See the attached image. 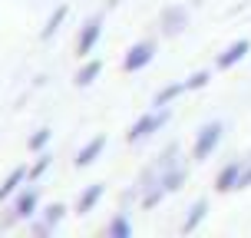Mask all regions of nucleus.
Listing matches in <instances>:
<instances>
[{
	"mask_svg": "<svg viewBox=\"0 0 251 238\" xmlns=\"http://www.w3.org/2000/svg\"><path fill=\"white\" fill-rule=\"evenodd\" d=\"M248 50H251V40H235V43H228L225 50L218 53V60H215V66H218V70H231V66H235V63H241L245 60V56H248Z\"/></svg>",
	"mask_w": 251,
	"mask_h": 238,
	"instance_id": "nucleus-4",
	"label": "nucleus"
},
{
	"mask_svg": "<svg viewBox=\"0 0 251 238\" xmlns=\"http://www.w3.org/2000/svg\"><path fill=\"white\" fill-rule=\"evenodd\" d=\"M47 165H50V156H40V159H37V165H33V169H30V179H37L40 172H43V169H47Z\"/></svg>",
	"mask_w": 251,
	"mask_h": 238,
	"instance_id": "nucleus-20",
	"label": "nucleus"
},
{
	"mask_svg": "<svg viewBox=\"0 0 251 238\" xmlns=\"http://www.w3.org/2000/svg\"><path fill=\"white\" fill-rule=\"evenodd\" d=\"M33 209H37V192L30 188V192H24L20 202H17V215H33Z\"/></svg>",
	"mask_w": 251,
	"mask_h": 238,
	"instance_id": "nucleus-14",
	"label": "nucleus"
},
{
	"mask_svg": "<svg viewBox=\"0 0 251 238\" xmlns=\"http://www.w3.org/2000/svg\"><path fill=\"white\" fill-rule=\"evenodd\" d=\"M241 169H245V162H241V159H231V162L218 172V179H215V192H231V188H238Z\"/></svg>",
	"mask_w": 251,
	"mask_h": 238,
	"instance_id": "nucleus-7",
	"label": "nucleus"
},
{
	"mask_svg": "<svg viewBox=\"0 0 251 238\" xmlns=\"http://www.w3.org/2000/svg\"><path fill=\"white\" fill-rule=\"evenodd\" d=\"M188 24V10L178 3V7H165L162 10V33H169V37H176V33H182Z\"/></svg>",
	"mask_w": 251,
	"mask_h": 238,
	"instance_id": "nucleus-6",
	"label": "nucleus"
},
{
	"mask_svg": "<svg viewBox=\"0 0 251 238\" xmlns=\"http://www.w3.org/2000/svg\"><path fill=\"white\" fill-rule=\"evenodd\" d=\"M182 93H185V83H172V86H165V89L155 93V103H152V106H169V103L178 100Z\"/></svg>",
	"mask_w": 251,
	"mask_h": 238,
	"instance_id": "nucleus-12",
	"label": "nucleus"
},
{
	"mask_svg": "<svg viewBox=\"0 0 251 238\" xmlns=\"http://www.w3.org/2000/svg\"><path fill=\"white\" fill-rule=\"evenodd\" d=\"M251 185V162H245V169H241V182H238V188H248Z\"/></svg>",
	"mask_w": 251,
	"mask_h": 238,
	"instance_id": "nucleus-21",
	"label": "nucleus"
},
{
	"mask_svg": "<svg viewBox=\"0 0 251 238\" xmlns=\"http://www.w3.org/2000/svg\"><path fill=\"white\" fill-rule=\"evenodd\" d=\"M222 132H225V126L218 123H205L199 129V136H195V146H192V159H208L215 149H218V142H222Z\"/></svg>",
	"mask_w": 251,
	"mask_h": 238,
	"instance_id": "nucleus-2",
	"label": "nucleus"
},
{
	"mask_svg": "<svg viewBox=\"0 0 251 238\" xmlns=\"http://www.w3.org/2000/svg\"><path fill=\"white\" fill-rule=\"evenodd\" d=\"M102 149H106V136H93L86 146H83V149L76 152V165H79V169L93 165V162H96V156H100Z\"/></svg>",
	"mask_w": 251,
	"mask_h": 238,
	"instance_id": "nucleus-8",
	"label": "nucleus"
},
{
	"mask_svg": "<svg viewBox=\"0 0 251 238\" xmlns=\"http://www.w3.org/2000/svg\"><path fill=\"white\" fill-rule=\"evenodd\" d=\"M63 17H66V7H60V10H56V13L50 17V24H47V30H43V37H50L53 30H56V26L63 24Z\"/></svg>",
	"mask_w": 251,
	"mask_h": 238,
	"instance_id": "nucleus-17",
	"label": "nucleus"
},
{
	"mask_svg": "<svg viewBox=\"0 0 251 238\" xmlns=\"http://www.w3.org/2000/svg\"><path fill=\"white\" fill-rule=\"evenodd\" d=\"M201 86H208V70H199L185 79V89H201Z\"/></svg>",
	"mask_w": 251,
	"mask_h": 238,
	"instance_id": "nucleus-16",
	"label": "nucleus"
},
{
	"mask_svg": "<svg viewBox=\"0 0 251 238\" xmlns=\"http://www.w3.org/2000/svg\"><path fill=\"white\" fill-rule=\"evenodd\" d=\"M152 56H155V43L152 40H139V43H132L129 50H126L123 56V70L126 73H139L142 66H149Z\"/></svg>",
	"mask_w": 251,
	"mask_h": 238,
	"instance_id": "nucleus-3",
	"label": "nucleus"
},
{
	"mask_svg": "<svg viewBox=\"0 0 251 238\" xmlns=\"http://www.w3.org/2000/svg\"><path fill=\"white\" fill-rule=\"evenodd\" d=\"M205 212H208V202H205V199H199L195 205H192V209H188V218L182 222V232H185V235H192V232H195V228L201 225Z\"/></svg>",
	"mask_w": 251,
	"mask_h": 238,
	"instance_id": "nucleus-9",
	"label": "nucleus"
},
{
	"mask_svg": "<svg viewBox=\"0 0 251 238\" xmlns=\"http://www.w3.org/2000/svg\"><path fill=\"white\" fill-rule=\"evenodd\" d=\"M26 176V169H17V172H13L10 179H7V182H3V185H0V199H7V195H10L13 188H17V182H20V179Z\"/></svg>",
	"mask_w": 251,
	"mask_h": 238,
	"instance_id": "nucleus-15",
	"label": "nucleus"
},
{
	"mask_svg": "<svg viewBox=\"0 0 251 238\" xmlns=\"http://www.w3.org/2000/svg\"><path fill=\"white\" fill-rule=\"evenodd\" d=\"M100 73H102V63L100 60H86L79 70H76V83H79V86H89Z\"/></svg>",
	"mask_w": 251,
	"mask_h": 238,
	"instance_id": "nucleus-10",
	"label": "nucleus"
},
{
	"mask_svg": "<svg viewBox=\"0 0 251 238\" xmlns=\"http://www.w3.org/2000/svg\"><path fill=\"white\" fill-rule=\"evenodd\" d=\"M129 232H132V225H129V218H126L123 212L116 215L113 222H109V228H106V235H109V238H129Z\"/></svg>",
	"mask_w": 251,
	"mask_h": 238,
	"instance_id": "nucleus-13",
	"label": "nucleus"
},
{
	"mask_svg": "<svg viewBox=\"0 0 251 238\" xmlns=\"http://www.w3.org/2000/svg\"><path fill=\"white\" fill-rule=\"evenodd\" d=\"M100 37H102V20H100V17H93V20H86V26L79 30V40H76V53H79V56H89Z\"/></svg>",
	"mask_w": 251,
	"mask_h": 238,
	"instance_id": "nucleus-5",
	"label": "nucleus"
},
{
	"mask_svg": "<svg viewBox=\"0 0 251 238\" xmlns=\"http://www.w3.org/2000/svg\"><path fill=\"white\" fill-rule=\"evenodd\" d=\"M47 142H50V129H40L37 136L30 139V149L37 152V149H43V146H47Z\"/></svg>",
	"mask_w": 251,
	"mask_h": 238,
	"instance_id": "nucleus-18",
	"label": "nucleus"
},
{
	"mask_svg": "<svg viewBox=\"0 0 251 238\" xmlns=\"http://www.w3.org/2000/svg\"><path fill=\"white\" fill-rule=\"evenodd\" d=\"M63 212H66L63 205H50V209H47V222H50V225H53V222H60Z\"/></svg>",
	"mask_w": 251,
	"mask_h": 238,
	"instance_id": "nucleus-19",
	"label": "nucleus"
},
{
	"mask_svg": "<svg viewBox=\"0 0 251 238\" xmlns=\"http://www.w3.org/2000/svg\"><path fill=\"white\" fill-rule=\"evenodd\" d=\"M165 123H169V106H152V113L139 116L136 123H132V129H129V142H139V139L159 132Z\"/></svg>",
	"mask_w": 251,
	"mask_h": 238,
	"instance_id": "nucleus-1",
	"label": "nucleus"
},
{
	"mask_svg": "<svg viewBox=\"0 0 251 238\" xmlns=\"http://www.w3.org/2000/svg\"><path fill=\"white\" fill-rule=\"evenodd\" d=\"M102 199V185L96 182V185H89L83 195H79V202H76V212H93V205Z\"/></svg>",
	"mask_w": 251,
	"mask_h": 238,
	"instance_id": "nucleus-11",
	"label": "nucleus"
}]
</instances>
